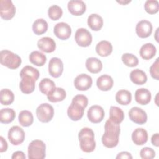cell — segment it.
Returning a JSON list of instances; mask_svg holds the SVG:
<instances>
[{"label": "cell", "instance_id": "6da1fadb", "mask_svg": "<svg viewBox=\"0 0 159 159\" xmlns=\"http://www.w3.org/2000/svg\"><path fill=\"white\" fill-rule=\"evenodd\" d=\"M104 129L105 132L101 139L102 144L109 148L116 147L119 143L120 132L119 124H116L109 119L105 123Z\"/></svg>", "mask_w": 159, "mask_h": 159}, {"label": "cell", "instance_id": "7a4b0ae2", "mask_svg": "<svg viewBox=\"0 0 159 159\" xmlns=\"http://www.w3.org/2000/svg\"><path fill=\"white\" fill-rule=\"evenodd\" d=\"M80 148L82 151L86 153H90L96 148L94 140V134L93 130L88 127H84L78 134Z\"/></svg>", "mask_w": 159, "mask_h": 159}, {"label": "cell", "instance_id": "3957f363", "mask_svg": "<svg viewBox=\"0 0 159 159\" xmlns=\"http://www.w3.org/2000/svg\"><path fill=\"white\" fill-rule=\"evenodd\" d=\"M1 65L10 69L17 68L22 63L21 58L17 54L7 50H3L0 53Z\"/></svg>", "mask_w": 159, "mask_h": 159}, {"label": "cell", "instance_id": "277c9868", "mask_svg": "<svg viewBox=\"0 0 159 159\" xmlns=\"http://www.w3.org/2000/svg\"><path fill=\"white\" fill-rule=\"evenodd\" d=\"M46 145L40 140H32L28 146V158L29 159H43L45 157Z\"/></svg>", "mask_w": 159, "mask_h": 159}, {"label": "cell", "instance_id": "5b68a950", "mask_svg": "<svg viewBox=\"0 0 159 159\" xmlns=\"http://www.w3.org/2000/svg\"><path fill=\"white\" fill-rule=\"evenodd\" d=\"M36 115L39 121L43 123L48 122L53 117V107L48 103H42L37 107L36 109Z\"/></svg>", "mask_w": 159, "mask_h": 159}, {"label": "cell", "instance_id": "8992f818", "mask_svg": "<svg viewBox=\"0 0 159 159\" xmlns=\"http://www.w3.org/2000/svg\"><path fill=\"white\" fill-rule=\"evenodd\" d=\"M7 137L9 142L14 145L21 144L25 139V132L24 130L17 126H12L8 131Z\"/></svg>", "mask_w": 159, "mask_h": 159}, {"label": "cell", "instance_id": "52a82bcc", "mask_svg": "<svg viewBox=\"0 0 159 159\" xmlns=\"http://www.w3.org/2000/svg\"><path fill=\"white\" fill-rule=\"evenodd\" d=\"M16 14V7L11 0L0 1V15L1 17L8 20L11 19Z\"/></svg>", "mask_w": 159, "mask_h": 159}, {"label": "cell", "instance_id": "ba28073f", "mask_svg": "<svg viewBox=\"0 0 159 159\" xmlns=\"http://www.w3.org/2000/svg\"><path fill=\"white\" fill-rule=\"evenodd\" d=\"M75 39L79 46L86 47L89 46L92 42V35L86 29L80 28L76 31Z\"/></svg>", "mask_w": 159, "mask_h": 159}, {"label": "cell", "instance_id": "9c48e42d", "mask_svg": "<svg viewBox=\"0 0 159 159\" xmlns=\"http://www.w3.org/2000/svg\"><path fill=\"white\" fill-rule=\"evenodd\" d=\"M87 116L90 122L98 124L103 120L104 117V111L101 106L94 105L91 106L88 109Z\"/></svg>", "mask_w": 159, "mask_h": 159}, {"label": "cell", "instance_id": "30bf717a", "mask_svg": "<svg viewBox=\"0 0 159 159\" xmlns=\"http://www.w3.org/2000/svg\"><path fill=\"white\" fill-rule=\"evenodd\" d=\"M92 83V78L85 73H81L78 75L74 80V85L79 91L88 90L91 88Z\"/></svg>", "mask_w": 159, "mask_h": 159}, {"label": "cell", "instance_id": "8fae6325", "mask_svg": "<svg viewBox=\"0 0 159 159\" xmlns=\"http://www.w3.org/2000/svg\"><path fill=\"white\" fill-rule=\"evenodd\" d=\"M63 71V63L61 59L53 57L48 63V72L54 78H58Z\"/></svg>", "mask_w": 159, "mask_h": 159}, {"label": "cell", "instance_id": "7c38bea8", "mask_svg": "<svg viewBox=\"0 0 159 159\" xmlns=\"http://www.w3.org/2000/svg\"><path fill=\"white\" fill-rule=\"evenodd\" d=\"M129 116L132 122L138 124H143L147 120V113L139 107H132L129 112Z\"/></svg>", "mask_w": 159, "mask_h": 159}, {"label": "cell", "instance_id": "4fadbf2b", "mask_svg": "<svg viewBox=\"0 0 159 159\" xmlns=\"http://www.w3.org/2000/svg\"><path fill=\"white\" fill-rule=\"evenodd\" d=\"M55 35L61 40L68 39L71 34V29L67 23L61 22L57 23L53 27Z\"/></svg>", "mask_w": 159, "mask_h": 159}, {"label": "cell", "instance_id": "5bb4252c", "mask_svg": "<svg viewBox=\"0 0 159 159\" xmlns=\"http://www.w3.org/2000/svg\"><path fill=\"white\" fill-rule=\"evenodd\" d=\"M153 26L152 23L147 20H142L139 21L135 27L137 35L140 38H147L149 37L152 32Z\"/></svg>", "mask_w": 159, "mask_h": 159}, {"label": "cell", "instance_id": "9a60e30c", "mask_svg": "<svg viewBox=\"0 0 159 159\" xmlns=\"http://www.w3.org/2000/svg\"><path fill=\"white\" fill-rule=\"evenodd\" d=\"M84 109L80 104L72 101L67 109L68 116L73 121L79 120L83 116Z\"/></svg>", "mask_w": 159, "mask_h": 159}, {"label": "cell", "instance_id": "2e32d148", "mask_svg": "<svg viewBox=\"0 0 159 159\" xmlns=\"http://www.w3.org/2000/svg\"><path fill=\"white\" fill-rule=\"evenodd\" d=\"M19 83L20 91L24 94H30L32 93L35 87V81H37L33 77L29 76H23Z\"/></svg>", "mask_w": 159, "mask_h": 159}, {"label": "cell", "instance_id": "e0dca14e", "mask_svg": "<svg viewBox=\"0 0 159 159\" xmlns=\"http://www.w3.org/2000/svg\"><path fill=\"white\" fill-rule=\"evenodd\" d=\"M69 12L74 16H81L86 11V6L81 0H71L68 2Z\"/></svg>", "mask_w": 159, "mask_h": 159}, {"label": "cell", "instance_id": "ac0fdd59", "mask_svg": "<svg viewBox=\"0 0 159 159\" xmlns=\"http://www.w3.org/2000/svg\"><path fill=\"white\" fill-rule=\"evenodd\" d=\"M37 47L42 52L51 53L55 51L56 43L53 39L48 37H44L38 40Z\"/></svg>", "mask_w": 159, "mask_h": 159}, {"label": "cell", "instance_id": "d6986e66", "mask_svg": "<svg viewBox=\"0 0 159 159\" xmlns=\"http://www.w3.org/2000/svg\"><path fill=\"white\" fill-rule=\"evenodd\" d=\"M152 95L150 91L144 88H139L135 93V99L141 105H146L150 102Z\"/></svg>", "mask_w": 159, "mask_h": 159}, {"label": "cell", "instance_id": "ffe728a7", "mask_svg": "<svg viewBox=\"0 0 159 159\" xmlns=\"http://www.w3.org/2000/svg\"><path fill=\"white\" fill-rule=\"evenodd\" d=\"M132 140L134 144L137 145H142L145 144L148 140V134L147 130L143 128H137L132 134Z\"/></svg>", "mask_w": 159, "mask_h": 159}, {"label": "cell", "instance_id": "44dd1931", "mask_svg": "<svg viewBox=\"0 0 159 159\" xmlns=\"http://www.w3.org/2000/svg\"><path fill=\"white\" fill-rule=\"evenodd\" d=\"M113 84V79L108 75H102L98 78L96 80V85L98 88L103 91L110 90L112 88Z\"/></svg>", "mask_w": 159, "mask_h": 159}, {"label": "cell", "instance_id": "7402d4cb", "mask_svg": "<svg viewBox=\"0 0 159 159\" xmlns=\"http://www.w3.org/2000/svg\"><path fill=\"white\" fill-rule=\"evenodd\" d=\"M155 46L152 43H147L143 45L139 51L140 57L144 60H150L156 54Z\"/></svg>", "mask_w": 159, "mask_h": 159}, {"label": "cell", "instance_id": "603a6c76", "mask_svg": "<svg viewBox=\"0 0 159 159\" xmlns=\"http://www.w3.org/2000/svg\"><path fill=\"white\" fill-rule=\"evenodd\" d=\"M47 99L52 102L62 101L66 98V94L65 89L60 87H55L47 95Z\"/></svg>", "mask_w": 159, "mask_h": 159}, {"label": "cell", "instance_id": "cb8c5ba5", "mask_svg": "<svg viewBox=\"0 0 159 159\" xmlns=\"http://www.w3.org/2000/svg\"><path fill=\"white\" fill-rule=\"evenodd\" d=\"M130 78L132 83L137 85H142L147 81L146 73L140 69L132 70L130 73Z\"/></svg>", "mask_w": 159, "mask_h": 159}, {"label": "cell", "instance_id": "d4e9b609", "mask_svg": "<svg viewBox=\"0 0 159 159\" xmlns=\"http://www.w3.org/2000/svg\"><path fill=\"white\" fill-rule=\"evenodd\" d=\"M96 52L101 57H107L112 52V45L107 40H102L97 43Z\"/></svg>", "mask_w": 159, "mask_h": 159}, {"label": "cell", "instance_id": "484cf974", "mask_svg": "<svg viewBox=\"0 0 159 159\" xmlns=\"http://www.w3.org/2000/svg\"><path fill=\"white\" fill-rule=\"evenodd\" d=\"M88 25L89 28L94 31L99 30L103 25L102 17L97 14H91L88 17Z\"/></svg>", "mask_w": 159, "mask_h": 159}, {"label": "cell", "instance_id": "4316f807", "mask_svg": "<svg viewBox=\"0 0 159 159\" xmlns=\"http://www.w3.org/2000/svg\"><path fill=\"white\" fill-rule=\"evenodd\" d=\"M86 67L91 73H98L102 68V64L100 60L96 57H89L86 61Z\"/></svg>", "mask_w": 159, "mask_h": 159}, {"label": "cell", "instance_id": "83f0119b", "mask_svg": "<svg viewBox=\"0 0 159 159\" xmlns=\"http://www.w3.org/2000/svg\"><path fill=\"white\" fill-rule=\"evenodd\" d=\"M29 59L32 64L37 66H43L47 61V57L45 55L37 50L33 51L30 53L29 57Z\"/></svg>", "mask_w": 159, "mask_h": 159}, {"label": "cell", "instance_id": "f1b7e54d", "mask_svg": "<svg viewBox=\"0 0 159 159\" xmlns=\"http://www.w3.org/2000/svg\"><path fill=\"white\" fill-rule=\"evenodd\" d=\"M124 119L123 111L117 106H111L109 110V119L116 124L121 123Z\"/></svg>", "mask_w": 159, "mask_h": 159}, {"label": "cell", "instance_id": "f546056e", "mask_svg": "<svg viewBox=\"0 0 159 159\" xmlns=\"http://www.w3.org/2000/svg\"><path fill=\"white\" fill-rule=\"evenodd\" d=\"M116 101L121 105H127L132 101V94L129 91L120 89L116 94Z\"/></svg>", "mask_w": 159, "mask_h": 159}, {"label": "cell", "instance_id": "4dcf8cb0", "mask_svg": "<svg viewBox=\"0 0 159 159\" xmlns=\"http://www.w3.org/2000/svg\"><path fill=\"white\" fill-rule=\"evenodd\" d=\"M48 29V24L43 19H36L32 24V30L37 35H42L46 32Z\"/></svg>", "mask_w": 159, "mask_h": 159}, {"label": "cell", "instance_id": "1f68e13d", "mask_svg": "<svg viewBox=\"0 0 159 159\" xmlns=\"http://www.w3.org/2000/svg\"><path fill=\"white\" fill-rule=\"evenodd\" d=\"M19 122L23 127H29L34 122V117L32 113L27 110H23L19 114Z\"/></svg>", "mask_w": 159, "mask_h": 159}, {"label": "cell", "instance_id": "d6a6232c", "mask_svg": "<svg viewBox=\"0 0 159 159\" xmlns=\"http://www.w3.org/2000/svg\"><path fill=\"white\" fill-rule=\"evenodd\" d=\"M16 112L11 108H4L0 111V121L3 124H9L14 120Z\"/></svg>", "mask_w": 159, "mask_h": 159}, {"label": "cell", "instance_id": "836d02e7", "mask_svg": "<svg viewBox=\"0 0 159 159\" xmlns=\"http://www.w3.org/2000/svg\"><path fill=\"white\" fill-rule=\"evenodd\" d=\"M14 100V94L9 89H2L0 91V101L2 105H9Z\"/></svg>", "mask_w": 159, "mask_h": 159}, {"label": "cell", "instance_id": "e575fe53", "mask_svg": "<svg viewBox=\"0 0 159 159\" xmlns=\"http://www.w3.org/2000/svg\"><path fill=\"white\" fill-rule=\"evenodd\" d=\"M39 86L41 93L47 95L55 88V84L49 78H43L39 83Z\"/></svg>", "mask_w": 159, "mask_h": 159}, {"label": "cell", "instance_id": "d590c367", "mask_svg": "<svg viewBox=\"0 0 159 159\" xmlns=\"http://www.w3.org/2000/svg\"><path fill=\"white\" fill-rule=\"evenodd\" d=\"M122 60L124 65L129 67L136 66L139 63V60L137 57L129 53H124L122 56Z\"/></svg>", "mask_w": 159, "mask_h": 159}, {"label": "cell", "instance_id": "8d00e7d4", "mask_svg": "<svg viewBox=\"0 0 159 159\" xmlns=\"http://www.w3.org/2000/svg\"><path fill=\"white\" fill-rule=\"evenodd\" d=\"M40 73L37 69L32 67V66L27 65L22 68L20 72V76L22 77L23 76H29L33 77L36 80H38L39 77Z\"/></svg>", "mask_w": 159, "mask_h": 159}, {"label": "cell", "instance_id": "74e56055", "mask_svg": "<svg viewBox=\"0 0 159 159\" xmlns=\"http://www.w3.org/2000/svg\"><path fill=\"white\" fill-rule=\"evenodd\" d=\"M63 14L62 9L58 5H52L48 9V17L53 20L59 19Z\"/></svg>", "mask_w": 159, "mask_h": 159}, {"label": "cell", "instance_id": "f35d334b", "mask_svg": "<svg viewBox=\"0 0 159 159\" xmlns=\"http://www.w3.org/2000/svg\"><path fill=\"white\" fill-rule=\"evenodd\" d=\"M144 8L147 13L153 14L158 12L159 10V3L157 0H147L145 2Z\"/></svg>", "mask_w": 159, "mask_h": 159}, {"label": "cell", "instance_id": "ab89813d", "mask_svg": "<svg viewBox=\"0 0 159 159\" xmlns=\"http://www.w3.org/2000/svg\"><path fill=\"white\" fill-rule=\"evenodd\" d=\"M140 157L143 159H152L155 157V152L150 147H144L140 152Z\"/></svg>", "mask_w": 159, "mask_h": 159}, {"label": "cell", "instance_id": "60d3db41", "mask_svg": "<svg viewBox=\"0 0 159 159\" xmlns=\"http://www.w3.org/2000/svg\"><path fill=\"white\" fill-rule=\"evenodd\" d=\"M158 58H157L155 61L152 65V66L150 68V73L151 76L157 80H159V72H158Z\"/></svg>", "mask_w": 159, "mask_h": 159}, {"label": "cell", "instance_id": "b9f144b4", "mask_svg": "<svg viewBox=\"0 0 159 159\" xmlns=\"http://www.w3.org/2000/svg\"><path fill=\"white\" fill-rule=\"evenodd\" d=\"M73 102H77L81 105L84 108H86L88 104V99L87 97L83 94H78L74 96L72 99Z\"/></svg>", "mask_w": 159, "mask_h": 159}, {"label": "cell", "instance_id": "7bdbcfd3", "mask_svg": "<svg viewBox=\"0 0 159 159\" xmlns=\"http://www.w3.org/2000/svg\"><path fill=\"white\" fill-rule=\"evenodd\" d=\"M0 152L2 153L4 152L7 150L8 145H7V143L6 141V140L4 139L3 137L1 136L0 137Z\"/></svg>", "mask_w": 159, "mask_h": 159}, {"label": "cell", "instance_id": "ee69618b", "mask_svg": "<svg viewBox=\"0 0 159 159\" xmlns=\"http://www.w3.org/2000/svg\"><path fill=\"white\" fill-rule=\"evenodd\" d=\"M11 158L12 159H16V158H18V159H25V154L22 151H17V152H15Z\"/></svg>", "mask_w": 159, "mask_h": 159}, {"label": "cell", "instance_id": "f6af8a7d", "mask_svg": "<svg viewBox=\"0 0 159 159\" xmlns=\"http://www.w3.org/2000/svg\"><path fill=\"white\" fill-rule=\"evenodd\" d=\"M116 158H127V159H132V156L131 154L128 152H122L119 153L116 157Z\"/></svg>", "mask_w": 159, "mask_h": 159}, {"label": "cell", "instance_id": "bcb514c9", "mask_svg": "<svg viewBox=\"0 0 159 159\" xmlns=\"http://www.w3.org/2000/svg\"><path fill=\"white\" fill-rule=\"evenodd\" d=\"M151 142H152V143L154 146H155V147L159 146V134H158V133H156L152 136Z\"/></svg>", "mask_w": 159, "mask_h": 159}, {"label": "cell", "instance_id": "7dc6e473", "mask_svg": "<svg viewBox=\"0 0 159 159\" xmlns=\"http://www.w3.org/2000/svg\"><path fill=\"white\" fill-rule=\"evenodd\" d=\"M131 1H117V2H119V3H120V4H127V3H129V2H130Z\"/></svg>", "mask_w": 159, "mask_h": 159}]
</instances>
